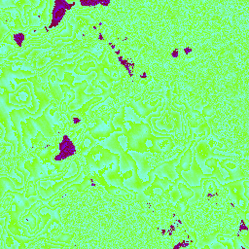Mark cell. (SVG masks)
<instances>
[{"mask_svg": "<svg viewBox=\"0 0 249 249\" xmlns=\"http://www.w3.org/2000/svg\"><path fill=\"white\" fill-rule=\"evenodd\" d=\"M243 180L241 181H236V182H231L230 184H227V187L230 191V194L234 201V203L236 205H238L239 207H241V210L243 209L242 206V202L244 203L245 206H248V198L245 195V191H244V186L242 185Z\"/></svg>", "mask_w": 249, "mask_h": 249, "instance_id": "cell-1", "label": "cell"}]
</instances>
